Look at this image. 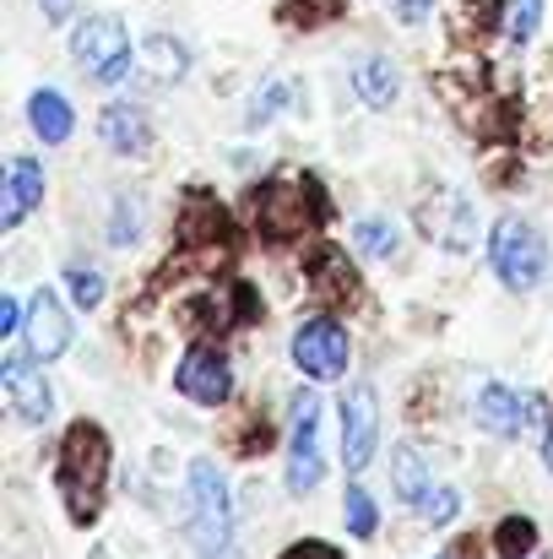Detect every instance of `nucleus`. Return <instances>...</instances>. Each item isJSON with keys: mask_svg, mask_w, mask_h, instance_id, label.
<instances>
[{"mask_svg": "<svg viewBox=\"0 0 553 559\" xmlns=\"http://www.w3.org/2000/svg\"><path fill=\"white\" fill-rule=\"evenodd\" d=\"M27 120H33V131H38L49 147L71 136V104H65L55 87H38V93L27 98Z\"/></svg>", "mask_w": 553, "mask_h": 559, "instance_id": "nucleus-17", "label": "nucleus"}, {"mask_svg": "<svg viewBox=\"0 0 553 559\" xmlns=\"http://www.w3.org/2000/svg\"><path fill=\"white\" fill-rule=\"evenodd\" d=\"M44 16H49V22H65V16H71V0H44Z\"/></svg>", "mask_w": 553, "mask_h": 559, "instance_id": "nucleus-33", "label": "nucleus"}, {"mask_svg": "<svg viewBox=\"0 0 553 559\" xmlns=\"http://www.w3.org/2000/svg\"><path fill=\"white\" fill-rule=\"evenodd\" d=\"M175 385H180L190 402L217 407V402H228V396H233V370H228V359H223L217 348H190V354L180 359Z\"/></svg>", "mask_w": 553, "mask_h": 559, "instance_id": "nucleus-9", "label": "nucleus"}, {"mask_svg": "<svg viewBox=\"0 0 553 559\" xmlns=\"http://www.w3.org/2000/svg\"><path fill=\"white\" fill-rule=\"evenodd\" d=\"M396 11H401V22H423L429 0H396Z\"/></svg>", "mask_w": 553, "mask_h": 559, "instance_id": "nucleus-32", "label": "nucleus"}, {"mask_svg": "<svg viewBox=\"0 0 553 559\" xmlns=\"http://www.w3.org/2000/svg\"><path fill=\"white\" fill-rule=\"evenodd\" d=\"M315 217H326V201L310 180H272L255 190V228L277 245L304 239L315 228Z\"/></svg>", "mask_w": 553, "mask_h": 559, "instance_id": "nucleus-3", "label": "nucleus"}, {"mask_svg": "<svg viewBox=\"0 0 553 559\" xmlns=\"http://www.w3.org/2000/svg\"><path fill=\"white\" fill-rule=\"evenodd\" d=\"M538 22H543V0H510V5H505V33H510L516 44H527V38L538 33Z\"/></svg>", "mask_w": 553, "mask_h": 559, "instance_id": "nucleus-24", "label": "nucleus"}, {"mask_svg": "<svg viewBox=\"0 0 553 559\" xmlns=\"http://www.w3.org/2000/svg\"><path fill=\"white\" fill-rule=\"evenodd\" d=\"M310 283H315V294L321 299H332V305H359V272L348 266V255L342 250H332V245H321L315 255H310Z\"/></svg>", "mask_w": 553, "mask_h": 559, "instance_id": "nucleus-14", "label": "nucleus"}, {"mask_svg": "<svg viewBox=\"0 0 553 559\" xmlns=\"http://www.w3.org/2000/svg\"><path fill=\"white\" fill-rule=\"evenodd\" d=\"M65 283H71V299H76L82 310L104 305V272H93V266H65Z\"/></svg>", "mask_w": 553, "mask_h": 559, "instance_id": "nucleus-25", "label": "nucleus"}, {"mask_svg": "<svg viewBox=\"0 0 553 559\" xmlns=\"http://www.w3.org/2000/svg\"><path fill=\"white\" fill-rule=\"evenodd\" d=\"M532 559H549V555H532Z\"/></svg>", "mask_w": 553, "mask_h": 559, "instance_id": "nucleus-35", "label": "nucleus"}, {"mask_svg": "<svg viewBox=\"0 0 553 559\" xmlns=\"http://www.w3.org/2000/svg\"><path fill=\"white\" fill-rule=\"evenodd\" d=\"M22 337L33 348V359H60L71 348V316L60 310L55 288H38L33 305H27V321H22Z\"/></svg>", "mask_w": 553, "mask_h": 559, "instance_id": "nucleus-10", "label": "nucleus"}, {"mask_svg": "<svg viewBox=\"0 0 553 559\" xmlns=\"http://www.w3.org/2000/svg\"><path fill=\"white\" fill-rule=\"evenodd\" d=\"M396 467H390V484H396V495L407 500V506H418L429 489H434V478H429V467H423V456L412 451V445H396V456H390Z\"/></svg>", "mask_w": 553, "mask_h": 559, "instance_id": "nucleus-19", "label": "nucleus"}, {"mask_svg": "<svg viewBox=\"0 0 553 559\" xmlns=\"http://www.w3.org/2000/svg\"><path fill=\"white\" fill-rule=\"evenodd\" d=\"M353 245L369 250V255H390V250L401 245V234H396V223H385V217H364V223H353Z\"/></svg>", "mask_w": 553, "mask_h": 559, "instance_id": "nucleus-22", "label": "nucleus"}, {"mask_svg": "<svg viewBox=\"0 0 553 559\" xmlns=\"http://www.w3.org/2000/svg\"><path fill=\"white\" fill-rule=\"evenodd\" d=\"M423 228L445 245V250H467L472 245V206L461 195H440V206H423Z\"/></svg>", "mask_w": 553, "mask_h": 559, "instance_id": "nucleus-15", "label": "nucleus"}, {"mask_svg": "<svg viewBox=\"0 0 553 559\" xmlns=\"http://www.w3.org/2000/svg\"><path fill=\"white\" fill-rule=\"evenodd\" d=\"M374 445H380V402H374L369 385H353L348 402H342V462H348V473H364Z\"/></svg>", "mask_w": 553, "mask_h": 559, "instance_id": "nucleus-8", "label": "nucleus"}, {"mask_svg": "<svg viewBox=\"0 0 553 559\" xmlns=\"http://www.w3.org/2000/svg\"><path fill=\"white\" fill-rule=\"evenodd\" d=\"M494 549H500V559H532V549H538V527H532L527 516H505L500 533H494Z\"/></svg>", "mask_w": 553, "mask_h": 559, "instance_id": "nucleus-21", "label": "nucleus"}, {"mask_svg": "<svg viewBox=\"0 0 553 559\" xmlns=\"http://www.w3.org/2000/svg\"><path fill=\"white\" fill-rule=\"evenodd\" d=\"M353 87H359V98H364L369 109H390L396 104V93H401V76H396V66L390 60H364L359 71H353Z\"/></svg>", "mask_w": 553, "mask_h": 559, "instance_id": "nucleus-18", "label": "nucleus"}, {"mask_svg": "<svg viewBox=\"0 0 553 559\" xmlns=\"http://www.w3.org/2000/svg\"><path fill=\"white\" fill-rule=\"evenodd\" d=\"M326 473V456H321V396L315 391H299L293 396V462H288V489L293 495H310Z\"/></svg>", "mask_w": 553, "mask_h": 559, "instance_id": "nucleus-7", "label": "nucleus"}, {"mask_svg": "<svg viewBox=\"0 0 553 559\" xmlns=\"http://www.w3.org/2000/svg\"><path fill=\"white\" fill-rule=\"evenodd\" d=\"M342 511H348V527H353V538H374V527H380V516H374V500H369L364 489L353 484L348 489V500H342Z\"/></svg>", "mask_w": 553, "mask_h": 559, "instance_id": "nucleus-26", "label": "nucleus"}, {"mask_svg": "<svg viewBox=\"0 0 553 559\" xmlns=\"http://www.w3.org/2000/svg\"><path fill=\"white\" fill-rule=\"evenodd\" d=\"M282 16L293 27H321V22H337L342 16V0H282Z\"/></svg>", "mask_w": 553, "mask_h": 559, "instance_id": "nucleus-23", "label": "nucleus"}, {"mask_svg": "<svg viewBox=\"0 0 553 559\" xmlns=\"http://www.w3.org/2000/svg\"><path fill=\"white\" fill-rule=\"evenodd\" d=\"M288 98H293V87H288V82H272L266 93H255V104H250V126H266V120H272V115H277Z\"/></svg>", "mask_w": 553, "mask_h": 559, "instance_id": "nucleus-27", "label": "nucleus"}, {"mask_svg": "<svg viewBox=\"0 0 553 559\" xmlns=\"http://www.w3.org/2000/svg\"><path fill=\"white\" fill-rule=\"evenodd\" d=\"M38 201H44V164L38 158H11L5 190H0V228H16Z\"/></svg>", "mask_w": 553, "mask_h": 559, "instance_id": "nucleus-13", "label": "nucleus"}, {"mask_svg": "<svg viewBox=\"0 0 553 559\" xmlns=\"http://www.w3.org/2000/svg\"><path fill=\"white\" fill-rule=\"evenodd\" d=\"M282 559H342V555H337L332 544H293Z\"/></svg>", "mask_w": 553, "mask_h": 559, "instance_id": "nucleus-31", "label": "nucleus"}, {"mask_svg": "<svg viewBox=\"0 0 553 559\" xmlns=\"http://www.w3.org/2000/svg\"><path fill=\"white\" fill-rule=\"evenodd\" d=\"M142 66H147L153 82H180L184 49L175 44V38H147V44H142Z\"/></svg>", "mask_w": 553, "mask_h": 559, "instance_id": "nucleus-20", "label": "nucleus"}, {"mask_svg": "<svg viewBox=\"0 0 553 559\" xmlns=\"http://www.w3.org/2000/svg\"><path fill=\"white\" fill-rule=\"evenodd\" d=\"M98 131H104V142H109L115 153H147V142H153L147 115L131 109V104H109L104 120H98Z\"/></svg>", "mask_w": 553, "mask_h": 559, "instance_id": "nucleus-16", "label": "nucleus"}, {"mask_svg": "<svg viewBox=\"0 0 553 559\" xmlns=\"http://www.w3.org/2000/svg\"><path fill=\"white\" fill-rule=\"evenodd\" d=\"M71 55L98 76V82H125V71H131V33H125V22L120 16H109V11H98V16H87L76 33H71Z\"/></svg>", "mask_w": 553, "mask_h": 559, "instance_id": "nucleus-5", "label": "nucleus"}, {"mask_svg": "<svg viewBox=\"0 0 553 559\" xmlns=\"http://www.w3.org/2000/svg\"><path fill=\"white\" fill-rule=\"evenodd\" d=\"M538 402H521L505 380H489L483 391H478V402H472V413H478V424L489 429V435H500V440H510V435H521L527 429V413H532Z\"/></svg>", "mask_w": 553, "mask_h": 559, "instance_id": "nucleus-12", "label": "nucleus"}, {"mask_svg": "<svg viewBox=\"0 0 553 559\" xmlns=\"http://www.w3.org/2000/svg\"><path fill=\"white\" fill-rule=\"evenodd\" d=\"M418 511H423V522H450V516L461 511V495H456V489H429V495L418 500Z\"/></svg>", "mask_w": 553, "mask_h": 559, "instance_id": "nucleus-28", "label": "nucleus"}, {"mask_svg": "<svg viewBox=\"0 0 553 559\" xmlns=\"http://www.w3.org/2000/svg\"><path fill=\"white\" fill-rule=\"evenodd\" d=\"M115 206H120V212H115V228H109V239H115V245H125V239H136V228H142V212H136L142 201H125V195H120Z\"/></svg>", "mask_w": 553, "mask_h": 559, "instance_id": "nucleus-29", "label": "nucleus"}, {"mask_svg": "<svg viewBox=\"0 0 553 559\" xmlns=\"http://www.w3.org/2000/svg\"><path fill=\"white\" fill-rule=\"evenodd\" d=\"M190 538H195L201 559H239L228 484L212 462H190Z\"/></svg>", "mask_w": 553, "mask_h": 559, "instance_id": "nucleus-2", "label": "nucleus"}, {"mask_svg": "<svg viewBox=\"0 0 553 559\" xmlns=\"http://www.w3.org/2000/svg\"><path fill=\"white\" fill-rule=\"evenodd\" d=\"M104 484H109V435L98 424H71L60 440V500L71 522H98L104 511Z\"/></svg>", "mask_w": 553, "mask_h": 559, "instance_id": "nucleus-1", "label": "nucleus"}, {"mask_svg": "<svg viewBox=\"0 0 553 559\" xmlns=\"http://www.w3.org/2000/svg\"><path fill=\"white\" fill-rule=\"evenodd\" d=\"M543 456H549V467H553V418L543 413Z\"/></svg>", "mask_w": 553, "mask_h": 559, "instance_id": "nucleus-34", "label": "nucleus"}, {"mask_svg": "<svg viewBox=\"0 0 553 559\" xmlns=\"http://www.w3.org/2000/svg\"><path fill=\"white\" fill-rule=\"evenodd\" d=\"M0 380H5V396H11V407H16V418L22 424H44L49 413H55V396H49V385H44V374L33 359H5L0 365Z\"/></svg>", "mask_w": 553, "mask_h": 559, "instance_id": "nucleus-11", "label": "nucleus"}, {"mask_svg": "<svg viewBox=\"0 0 553 559\" xmlns=\"http://www.w3.org/2000/svg\"><path fill=\"white\" fill-rule=\"evenodd\" d=\"M293 365L310 380H342L348 374V332L332 316H310L293 332Z\"/></svg>", "mask_w": 553, "mask_h": 559, "instance_id": "nucleus-6", "label": "nucleus"}, {"mask_svg": "<svg viewBox=\"0 0 553 559\" xmlns=\"http://www.w3.org/2000/svg\"><path fill=\"white\" fill-rule=\"evenodd\" d=\"M489 255H494L500 283L516 288V294L538 288L543 272H549V239H543L527 217H500V228H494V250H489Z\"/></svg>", "mask_w": 553, "mask_h": 559, "instance_id": "nucleus-4", "label": "nucleus"}, {"mask_svg": "<svg viewBox=\"0 0 553 559\" xmlns=\"http://www.w3.org/2000/svg\"><path fill=\"white\" fill-rule=\"evenodd\" d=\"M22 321H27V316L16 310V299H0V337H16V332H22Z\"/></svg>", "mask_w": 553, "mask_h": 559, "instance_id": "nucleus-30", "label": "nucleus"}]
</instances>
